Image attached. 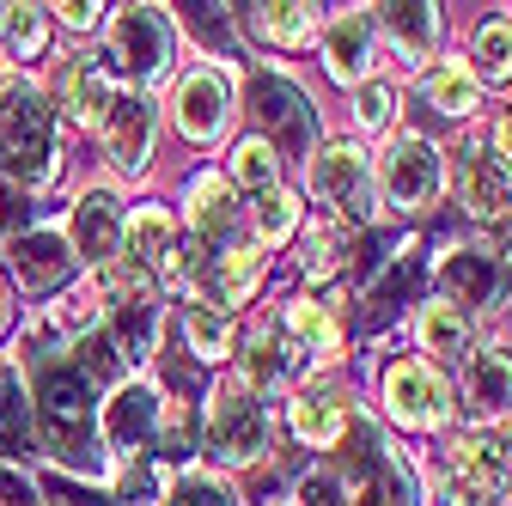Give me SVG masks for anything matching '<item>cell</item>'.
<instances>
[{
  "mask_svg": "<svg viewBox=\"0 0 512 506\" xmlns=\"http://www.w3.org/2000/svg\"><path fill=\"white\" fill-rule=\"evenodd\" d=\"M31 415H37V452L80 464L86 476L104 464L98 458V378L80 360L31 366Z\"/></svg>",
  "mask_w": 512,
  "mask_h": 506,
  "instance_id": "obj_1",
  "label": "cell"
},
{
  "mask_svg": "<svg viewBox=\"0 0 512 506\" xmlns=\"http://www.w3.org/2000/svg\"><path fill=\"white\" fill-rule=\"evenodd\" d=\"M330 452H336L330 470L342 476V488H354L348 506H421L415 470L403 464V452L366 415H348V427H342V439H336Z\"/></svg>",
  "mask_w": 512,
  "mask_h": 506,
  "instance_id": "obj_2",
  "label": "cell"
},
{
  "mask_svg": "<svg viewBox=\"0 0 512 506\" xmlns=\"http://www.w3.org/2000/svg\"><path fill=\"white\" fill-rule=\"evenodd\" d=\"M0 177L19 189H43L55 177V104L25 80L0 86Z\"/></svg>",
  "mask_w": 512,
  "mask_h": 506,
  "instance_id": "obj_3",
  "label": "cell"
},
{
  "mask_svg": "<svg viewBox=\"0 0 512 506\" xmlns=\"http://www.w3.org/2000/svg\"><path fill=\"white\" fill-rule=\"evenodd\" d=\"M208 452L220 464H256L269 452V403L244 372L220 378L208 397Z\"/></svg>",
  "mask_w": 512,
  "mask_h": 506,
  "instance_id": "obj_4",
  "label": "cell"
},
{
  "mask_svg": "<svg viewBox=\"0 0 512 506\" xmlns=\"http://www.w3.org/2000/svg\"><path fill=\"white\" fill-rule=\"evenodd\" d=\"M250 116H256V141H269L275 159H305L311 141H317V116H311V98L287 80V74H250Z\"/></svg>",
  "mask_w": 512,
  "mask_h": 506,
  "instance_id": "obj_5",
  "label": "cell"
},
{
  "mask_svg": "<svg viewBox=\"0 0 512 506\" xmlns=\"http://www.w3.org/2000/svg\"><path fill=\"white\" fill-rule=\"evenodd\" d=\"M171 55H177V31L165 19V7H122L110 19V61L128 80H165L171 74Z\"/></svg>",
  "mask_w": 512,
  "mask_h": 506,
  "instance_id": "obj_6",
  "label": "cell"
},
{
  "mask_svg": "<svg viewBox=\"0 0 512 506\" xmlns=\"http://www.w3.org/2000/svg\"><path fill=\"white\" fill-rule=\"evenodd\" d=\"M311 189H317V196H324V208H330L336 220H348V226L372 220V208H378L372 159H366L360 147H348V141L311 153Z\"/></svg>",
  "mask_w": 512,
  "mask_h": 506,
  "instance_id": "obj_7",
  "label": "cell"
},
{
  "mask_svg": "<svg viewBox=\"0 0 512 506\" xmlns=\"http://www.w3.org/2000/svg\"><path fill=\"white\" fill-rule=\"evenodd\" d=\"M378 189L391 196L397 214H427L439 202V189H445V159L433 153V141L421 135H403L391 153H384V177Z\"/></svg>",
  "mask_w": 512,
  "mask_h": 506,
  "instance_id": "obj_8",
  "label": "cell"
},
{
  "mask_svg": "<svg viewBox=\"0 0 512 506\" xmlns=\"http://www.w3.org/2000/svg\"><path fill=\"white\" fill-rule=\"evenodd\" d=\"M104 324V299L98 293H68V299H55L43 318L25 330V348H19V360L25 366H49V360H68L92 330Z\"/></svg>",
  "mask_w": 512,
  "mask_h": 506,
  "instance_id": "obj_9",
  "label": "cell"
},
{
  "mask_svg": "<svg viewBox=\"0 0 512 506\" xmlns=\"http://www.w3.org/2000/svg\"><path fill=\"white\" fill-rule=\"evenodd\" d=\"M104 439H110V452L128 464V458H147L159 446V427H165V403L153 385H141V378H122L116 397L104 403Z\"/></svg>",
  "mask_w": 512,
  "mask_h": 506,
  "instance_id": "obj_10",
  "label": "cell"
},
{
  "mask_svg": "<svg viewBox=\"0 0 512 506\" xmlns=\"http://www.w3.org/2000/svg\"><path fill=\"white\" fill-rule=\"evenodd\" d=\"M458 196H464V214L494 232L500 244H512V177L500 171L494 153H482L476 141L458 153Z\"/></svg>",
  "mask_w": 512,
  "mask_h": 506,
  "instance_id": "obj_11",
  "label": "cell"
},
{
  "mask_svg": "<svg viewBox=\"0 0 512 506\" xmlns=\"http://www.w3.org/2000/svg\"><path fill=\"white\" fill-rule=\"evenodd\" d=\"M171 116H177V135L183 141H214L232 116V80L220 68H196L177 80V98H171Z\"/></svg>",
  "mask_w": 512,
  "mask_h": 506,
  "instance_id": "obj_12",
  "label": "cell"
},
{
  "mask_svg": "<svg viewBox=\"0 0 512 506\" xmlns=\"http://www.w3.org/2000/svg\"><path fill=\"white\" fill-rule=\"evenodd\" d=\"M506 293V269L494 250H452V257L439 263V299L452 311H488L494 299Z\"/></svg>",
  "mask_w": 512,
  "mask_h": 506,
  "instance_id": "obj_13",
  "label": "cell"
},
{
  "mask_svg": "<svg viewBox=\"0 0 512 506\" xmlns=\"http://www.w3.org/2000/svg\"><path fill=\"white\" fill-rule=\"evenodd\" d=\"M122 220H128V208L110 196V189L80 196V202H74V238H68L74 263H92V269L116 263V257H122Z\"/></svg>",
  "mask_w": 512,
  "mask_h": 506,
  "instance_id": "obj_14",
  "label": "cell"
},
{
  "mask_svg": "<svg viewBox=\"0 0 512 506\" xmlns=\"http://www.w3.org/2000/svg\"><path fill=\"white\" fill-rule=\"evenodd\" d=\"M384 403L403 427H439L445 421V378L421 360H397L384 372Z\"/></svg>",
  "mask_w": 512,
  "mask_h": 506,
  "instance_id": "obj_15",
  "label": "cell"
},
{
  "mask_svg": "<svg viewBox=\"0 0 512 506\" xmlns=\"http://www.w3.org/2000/svg\"><path fill=\"white\" fill-rule=\"evenodd\" d=\"M464 409L482 427H494V421L512 415V348L488 342V348L470 354V366H464Z\"/></svg>",
  "mask_w": 512,
  "mask_h": 506,
  "instance_id": "obj_16",
  "label": "cell"
},
{
  "mask_svg": "<svg viewBox=\"0 0 512 506\" xmlns=\"http://www.w3.org/2000/svg\"><path fill=\"white\" fill-rule=\"evenodd\" d=\"M324 61H330L336 80L366 86L372 68H378V25H372V13H342L336 25H324Z\"/></svg>",
  "mask_w": 512,
  "mask_h": 506,
  "instance_id": "obj_17",
  "label": "cell"
},
{
  "mask_svg": "<svg viewBox=\"0 0 512 506\" xmlns=\"http://www.w3.org/2000/svg\"><path fill=\"white\" fill-rule=\"evenodd\" d=\"M7 257H13V275L31 287V293H49V287H61L80 263H74V250H68V238L61 232H13V244H7Z\"/></svg>",
  "mask_w": 512,
  "mask_h": 506,
  "instance_id": "obj_18",
  "label": "cell"
},
{
  "mask_svg": "<svg viewBox=\"0 0 512 506\" xmlns=\"http://www.w3.org/2000/svg\"><path fill=\"white\" fill-rule=\"evenodd\" d=\"M281 342H287L293 372H299V366H330V360L342 354V330H336V318H330L324 305H311V299L287 305V318H281Z\"/></svg>",
  "mask_w": 512,
  "mask_h": 506,
  "instance_id": "obj_19",
  "label": "cell"
},
{
  "mask_svg": "<svg viewBox=\"0 0 512 506\" xmlns=\"http://www.w3.org/2000/svg\"><path fill=\"white\" fill-rule=\"evenodd\" d=\"M104 141H110V165L116 171H147V153H153V104L147 98H116L110 116H104Z\"/></svg>",
  "mask_w": 512,
  "mask_h": 506,
  "instance_id": "obj_20",
  "label": "cell"
},
{
  "mask_svg": "<svg viewBox=\"0 0 512 506\" xmlns=\"http://www.w3.org/2000/svg\"><path fill=\"white\" fill-rule=\"evenodd\" d=\"M171 257H177V220L165 208H135L122 220V263L128 269L159 275V269H171Z\"/></svg>",
  "mask_w": 512,
  "mask_h": 506,
  "instance_id": "obj_21",
  "label": "cell"
},
{
  "mask_svg": "<svg viewBox=\"0 0 512 506\" xmlns=\"http://www.w3.org/2000/svg\"><path fill=\"white\" fill-rule=\"evenodd\" d=\"M256 275H263V250H256V244H238V250H214L208 269H202L196 281H202V293H208L214 311H232V305L250 299Z\"/></svg>",
  "mask_w": 512,
  "mask_h": 506,
  "instance_id": "obj_22",
  "label": "cell"
},
{
  "mask_svg": "<svg viewBox=\"0 0 512 506\" xmlns=\"http://www.w3.org/2000/svg\"><path fill=\"white\" fill-rule=\"evenodd\" d=\"M55 98H61V116H68V122H80V129L104 122V116H110V104H116L104 61H68V68H61V86H55Z\"/></svg>",
  "mask_w": 512,
  "mask_h": 506,
  "instance_id": "obj_23",
  "label": "cell"
},
{
  "mask_svg": "<svg viewBox=\"0 0 512 506\" xmlns=\"http://www.w3.org/2000/svg\"><path fill=\"white\" fill-rule=\"evenodd\" d=\"M37 452V415H31V391L13 360H0V458H31Z\"/></svg>",
  "mask_w": 512,
  "mask_h": 506,
  "instance_id": "obj_24",
  "label": "cell"
},
{
  "mask_svg": "<svg viewBox=\"0 0 512 506\" xmlns=\"http://www.w3.org/2000/svg\"><path fill=\"white\" fill-rule=\"evenodd\" d=\"M366 13H372V25L391 37L409 61L433 55V43H439V13L433 7H421V0H384V7H366Z\"/></svg>",
  "mask_w": 512,
  "mask_h": 506,
  "instance_id": "obj_25",
  "label": "cell"
},
{
  "mask_svg": "<svg viewBox=\"0 0 512 506\" xmlns=\"http://www.w3.org/2000/svg\"><path fill=\"white\" fill-rule=\"evenodd\" d=\"M232 214H238V202H232L226 177H196V189H189V238L202 250H226Z\"/></svg>",
  "mask_w": 512,
  "mask_h": 506,
  "instance_id": "obj_26",
  "label": "cell"
},
{
  "mask_svg": "<svg viewBox=\"0 0 512 506\" xmlns=\"http://www.w3.org/2000/svg\"><path fill=\"white\" fill-rule=\"evenodd\" d=\"M238 19L269 37V43H311L324 31V7H311V0H287V7H238Z\"/></svg>",
  "mask_w": 512,
  "mask_h": 506,
  "instance_id": "obj_27",
  "label": "cell"
},
{
  "mask_svg": "<svg viewBox=\"0 0 512 506\" xmlns=\"http://www.w3.org/2000/svg\"><path fill=\"white\" fill-rule=\"evenodd\" d=\"M342 427H348V403L336 397V391H305L299 403H293V433L305 439V446H336L342 439Z\"/></svg>",
  "mask_w": 512,
  "mask_h": 506,
  "instance_id": "obj_28",
  "label": "cell"
},
{
  "mask_svg": "<svg viewBox=\"0 0 512 506\" xmlns=\"http://www.w3.org/2000/svg\"><path fill=\"white\" fill-rule=\"evenodd\" d=\"M415 336H421L427 354H464L470 348V318H464V311H452L445 299H433V305H421Z\"/></svg>",
  "mask_w": 512,
  "mask_h": 506,
  "instance_id": "obj_29",
  "label": "cell"
},
{
  "mask_svg": "<svg viewBox=\"0 0 512 506\" xmlns=\"http://www.w3.org/2000/svg\"><path fill=\"white\" fill-rule=\"evenodd\" d=\"M427 98L439 116H470L476 110V74L470 61H439V68L427 74Z\"/></svg>",
  "mask_w": 512,
  "mask_h": 506,
  "instance_id": "obj_30",
  "label": "cell"
},
{
  "mask_svg": "<svg viewBox=\"0 0 512 506\" xmlns=\"http://www.w3.org/2000/svg\"><path fill=\"white\" fill-rule=\"evenodd\" d=\"M415 293H421V250H403V257L372 281V318L384 324V318H391L397 305H409Z\"/></svg>",
  "mask_w": 512,
  "mask_h": 506,
  "instance_id": "obj_31",
  "label": "cell"
},
{
  "mask_svg": "<svg viewBox=\"0 0 512 506\" xmlns=\"http://www.w3.org/2000/svg\"><path fill=\"white\" fill-rule=\"evenodd\" d=\"M183 336H189V354H196V360H226L232 318H226V311H214V305H189L183 311Z\"/></svg>",
  "mask_w": 512,
  "mask_h": 506,
  "instance_id": "obj_32",
  "label": "cell"
},
{
  "mask_svg": "<svg viewBox=\"0 0 512 506\" xmlns=\"http://www.w3.org/2000/svg\"><path fill=\"white\" fill-rule=\"evenodd\" d=\"M232 183H244L250 196H263V189H275L281 183V159H275V147L269 141H238V153H232Z\"/></svg>",
  "mask_w": 512,
  "mask_h": 506,
  "instance_id": "obj_33",
  "label": "cell"
},
{
  "mask_svg": "<svg viewBox=\"0 0 512 506\" xmlns=\"http://www.w3.org/2000/svg\"><path fill=\"white\" fill-rule=\"evenodd\" d=\"M512 74V19H488L476 31V80H506Z\"/></svg>",
  "mask_w": 512,
  "mask_h": 506,
  "instance_id": "obj_34",
  "label": "cell"
},
{
  "mask_svg": "<svg viewBox=\"0 0 512 506\" xmlns=\"http://www.w3.org/2000/svg\"><path fill=\"white\" fill-rule=\"evenodd\" d=\"M348 244H354V226L330 214L324 226L311 232V257H305V269H311V275H336V269L348 263Z\"/></svg>",
  "mask_w": 512,
  "mask_h": 506,
  "instance_id": "obj_35",
  "label": "cell"
},
{
  "mask_svg": "<svg viewBox=\"0 0 512 506\" xmlns=\"http://www.w3.org/2000/svg\"><path fill=\"white\" fill-rule=\"evenodd\" d=\"M293 226H299V202L287 196L281 183L263 189V196H256V244H281Z\"/></svg>",
  "mask_w": 512,
  "mask_h": 506,
  "instance_id": "obj_36",
  "label": "cell"
},
{
  "mask_svg": "<svg viewBox=\"0 0 512 506\" xmlns=\"http://www.w3.org/2000/svg\"><path fill=\"white\" fill-rule=\"evenodd\" d=\"M165 500V482L153 470V458H128L116 470V506H159Z\"/></svg>",
  "mask_w": 512,
  "mask_h": 506,
  "instance_id": "obj_37",
  "label": "cell"
},
{
  "mask_svg": "<svg viewBox=\"0 0 512 506\" xmlns=\"http://www.w3.org/2000/svg\"><path fill=\"white\" fill-rule=\"evenodd\" d=\"M49 7H0V25H7V43H13V55H37L43 43H49V19H43Z\"/></svg>",
  "mask_w": 512,
  "mask_h": 506,
  "instance_id": "obj_38",
  "label": "cell"
},
{
  "mask_svg": "<svg viewBox=\"0 0 512 506\" xmlns=\"http://www.w3.org/2000/svg\"><path fill=\"white\" fill-rule=\"evenodd\" d=\"M354 116H360V129H391V116H397V92L384 86V80H366L354 92Z\"/></svg>",
  "mask_w": 512,
  "mask_h": 506,
  "instance_id": "obj_39",
  "label": "cell"
},
{
  "mask_svg": "<svg viewBox=\"0 0 512 506\" xmlns=\"http://www.w3.org/2000/svg\"><path fill=\"white\" fill-rule=\"evenodd\" d=\"M165 506H232V494H226V482H214V476H183V482L165 494Z\"/></svg>",
  "mask_w": 512,
  "mask_h": 506,
  "instance_id": "obj_40",
  "label": "cell"
},
{
  "mask_svg": "<svg viewBox=\"0 0 512 506\" xmlns=\"http://www.w3.org/2000/svg\"><path fill=\"white\" fill-rule=\"evenodd\" d=\"M299 506H348V488L336 470H311L299 476Z\"/></svg>",
  "mask_w": 512,
  "mask_h": 506,
  "instance_id": "obj_41",
  "label": "cell"
},
{
  "mask_svg": "<svg viewBox=\"0 0 512 506\" xmlns=\"http://www.w3.org/2000/svg\"><path fill=\"white\" fill-rule=\"evenodd\" d=\"M177 13H183V25H189V31H202L214 49H226V43H232V25L220 19V7H177Z\"/></svg>",
  "mask_w": 512,
  "mask_h": 506,
  "instance_id": "obj_42",
  "label": "cell"
},
{
  "mask_svg": "<svg viewBox=\"0 0 512 506\" xmlns=\"http://www.w3.org/2000/svg\"><path fill=\"white\" fill-rule=\"evenodd\" d=\"M189 439H196V421H189V409H177V421H165L159 427V446H165V458L177 464V458H189Z\"/></svg>",
  "mask_w": 512,
  "mask_h": 506,
  "instance_id": "obj_43",
  "label": "cell"
},
{
  "mask_svg": "<svg viewBox=\"0 0 512 506\" xmlns=\"http://www.w3.org/2000/svg\"><path fill=\"white\" fill-rule=\"evenodd\" d=\"M0 506H37V500H31V482L13 476V470H0Z\"/></svg>",
  "mask_w": 512,
  "mask_h": 506,
  "instance_id": "obj_44",
  "label": "cell"
},
{
  "mask_svg": "<svg viewBox=\"0 0 512 506\" xmlns=\"http://www.w3.org/2000/svg\"><path fill=\"white\" fill-rule=\"evenodd\" d=\"M49 13H61V25H74V31H92L104 7H92V0H86V7H49Z\"/></svg>",
  "mask_w": 512,
  "mask_h": 506,
  "instance_id": "obj_45",
  "label": "cell"
},
{
  "mask_svg": "<svg viewBox=\"0 0 512 506\" xmlns=\"http://www.w3.org/2000/svg\"><path fill=\"white\" fill-rule=\"evenodd\" d=\"M494 147H500V171L512 177V110L500 116V129H494Z\"/></svg>",
  "mask_w": 512,
  "mask_h": 506,
  "instance_id": "obj_46",
  "label": "cell"
},
{
  "mask_svg": "<svg viewBox=\"0 0 512 506\" xmlns=\"http://www.w3.org/2000/svg\"><path fill=\"white\" fill-rule=\"evenodd\" d=\"M43 500H49V506H86V494H74V488H61V482H55V488H49Z\"/></svg>",
  "mask_w": 512,
  "mask_h": 506,
  "instance_id": "obj_47",
  "label": "cell"
},
{
  "mask_svg": "<svg viewBox=\"0 0 512 506\" xmlns=\"http://www.w3.org/2000/svg\"><path fill=\"white\" fill-rule=\"evenodd\" d=\"M0 324H7V287H0Z\"/></svg>",
  "mask_w": 512,
  "mask_h": 506,
  "instance_id": "obj_48",
  "label": "cell"
},
{
  "mask_svg": "<svg viewBox=\"0 0 512 506\" xmlns=\"http://www.w3.org/2000/svg\"><path fill=\"white\" fill-rule=\"evenodd\" d=\"M0 86H7V80H0Z\"/></svg>",
  "mask_w": 512,
  "mask_h": 506,
  "instance_id": "obj_49",
  "label": "cell"
}]
</instances>
